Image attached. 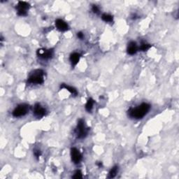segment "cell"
Instances as JSON below:
<instances>
[{"label": "cell", "instance_id": "6da1fadb", "mask_svg": "<svg viewBox=\"0 0 179 179\" xmlns=\"http://www.w3.org/2000/svg\"><path fill=\"white\" fill-rule=\"evenodd\" d=\"M151 109V105L147 103H143L135 108H130L129 111V116L135 119H141L148 113Z\"/></svg>", "mask_w": 179, "mask_h": 179}, {"label": "cell", "instance_id": "7a4b0ae2", "mask_svg": "<svg viewBox=\"0 0 179 179\" xmlns=\"http://www.w3.org/2000/svg\"><path fill=\"white\" fill-rule=\"evenodd\" d=\"M44 73L42 70L37 69L35 70L31 74L29 77L27 82L32 84H41L44 81Z\"/></svg>", "mask_w": 179, "mask_h": 179}, {"label": "cell", "instance_id": "3957f363", "mask_svg": "<svg viewBox=\"0 0 179 179\" xmlns=\"http://www.w3.org/2000/svg\"><path fill=\"white\" fill-rule=\"evenodd\" d=\"M76 136L78 139H83L85 138L87 134V130L85 126V123L83 119H80L78 121L77 128L76 130Z\"/></svg>", "mask_w": 179, "mask_h": 179}, {"label": "cell", "instance_id": "277c9868", "mask_svg": "<svg viewBox=\"0 0 179 179\" xmlns=\"http://www.w3.org/2000/svg\"><path fill=\"white\" fill-rule=\"evenodd\" d=\"M27 112H28V106L26 104H21L15 108L12 114L15 118H18L26 115Z\"/></svg>", "mask_w": 179, "mask_h": 179}, {"label": "cell", "instance_id": "5b68a950", "mask_svg": "<svg viewBox=\"0 0 179 179\" xmlns=\"http://www.w3.org/2000/svg\"><path fill=\"white\" fill-rule=\"evenodd\" d=\"M18 15L20 16H25L27 14V11L30 8V4L26 1H19L17 5Z\"/></svg>", "mask_w": 179, "mask_h": 179}, {"label": "cell", "instance_id": "8992f818", "mask_svg": "<svg viewBox=\"0 0 179 179\" xmlns=\"http://www.w3.org/2000/svg\"><path fill=\"white\" fill-rule=\"evenodd\" d=\"M71 160L75 164H78L82 160V155L80 151L76 148H72L71 149Z\"/></svg>", "mask_w": 179, "mask_h": 179}, {"label": "cell", "instance_id": "52a82bcc", "mask_svg": "<svg viewBox=\"0 0 179 179\" xmlns=\"http://www.w3.org/2000/svg\"><path fill=\"white\" fill-rule=\"evenodd\" d=\"M53 54V49H39L37 51L38 56L43 59H49V58H52Z\"/></svg>", "mask_w": 179, "mask_h": 179}, {"label": "cell", "instance_id": "ba28073f", "mask_svg": "<svg viewBox=\"0 0 179 179\" xmlns=\"http://www.w3.org/2000/svg\"><path fill=\"white\" fill-rule=\"evenodd\" d=\"M34 108V115L38 118H41V117L44 116L46 115V109L44 107H42L39 104H36Z\"/></svg>", "mask_w": 179, "mask_h": 179}, {"label": "cell", "instance_id": "9c48e42d", "mask_svg": "<svg viewBox=\"0 0 179 179\" xmlns=\"http://www.w3.org/2000/svg\"><path fill=\"white\" fill-rule=\"evenodd\" d=\"M56 25L57 28L62 32H65L69 30V25L62 19H57L56 20Z\"/></svg>", "mask_w": 179, "mask_h": 179}, {"label": "cell", "instance_id": "30bf717a", "mask_svg": "<svg viewBox=\"0 0 179 179\" xmlns=\"http://www.w3.org/2000/svg\"><path fill=\"white\" fill-rule=\"evenodd\" d=\"M137 46L135 42L134 41H131L130 44H128V47H127V53L130 55H134L137 52Z\"/></svg>", "mask_w": 179, "mask_h": 179}, {"label": "cell", "instance_id": "8fae6325", "mask_svg": "<svg viewBox=\"0 0 179 179\" xmlns=\"http://www.w3.org/2000/svg\"><path fill=\"white\" fill-rule=\"evenodd\" d=\"M80 55L78 53H74L70 56V61H71L72 66H76L80 60Z\"/></svg>", "mask_w": 179, "mask_h": 179}, {"label": "cell", "instance_id": "7c38bea8", "mask_svg": "<svg viewBox=\"0 0 179 179\" xmlns=\"http://www.w3.org/2000/svg\"><path fill=\"white\" fill-rule=\"evenodd\" d=\"M60 87H61V88L66 89L67 90H68L69 92H71V93L72 94H74V95H77V94H78L76 90L74 87L67 85H66V84H62V85H61V86H60Z\"/></svg>", "mask_w": 179, "mask_h": 179}, {"label": "cell", "instance_id": "4fadbf2b", "mask_svg": "<svg viewBox=\"0 0 179 179\" xmlns=\"http://www.w3.org/2000/svg\"><path fill=\"white\" fill-rule=\"evenodd\" d=\"M118 171V167H117V166L113 167L111 169V171H109V173H108V178H114V177H116Z\"/></svg>", "mask_w": 179, "mask_h": 179}, {"label": "cell", "instance_id": "5bb4252c", "mask_svg": "<svg viewBox=\"0 0 179 179\" xmlns=\"http://www.w3.org/2000/svg\"><path fill=\"white\" fill-rule=\"evenodd\" d=\"M94 103V101L93 99H92V98L89 99L88 100H87V103H86V104H85L86 111H88V112H90L91 111H92V108H93Z\"/></svg>", "mask_w": 179, "mask_h": 179}, {"label": "cell", "instance_id": "9a60e30c", "mask_svg": "<svg viewBox=\"0 0 179 179\" xmlns=\"http://www.w3.org/2000/svg\"><path fill=\"white\" fill-rule=\"evenodd\" d=\"M101 19H102L105 22H111L113 21V16L109 14H106V13H104V14H103L101 15Z\"/></svg>", "mask_w": 179, "mask_h": 179}, {"label": "cell", "instance_id": "2e32d148", "mask_svg": "<svg viewBox=\"0 0 179 179\" xmlns=\"http://www.w3.org/2000/svg\"><path fill=\"white\" fill-rule=\"evenodd\" d=\"M151 47V45H150L148 44H146V43H142V45H141L139 49H140L142 51H148V50Z\"/></svg>", "mask_w": 179, "mask_h": 179}, {"label": "cell", "instance_id": "e0dca14e", "mask_svg": "<svg viewBox=\"0 0 179 179\" xmlns=\"http://www.w3.org/2000/svg\"><path fill=\"white\" fill-rule=\"evenodd\" d=\"M72 178H76V179H80L83 178V176H82V173L81 171H80V170H77V171H76L74 175L72 176Z\"/></svg>", "mask_w": 179, "mask_h": 179}, {"label": "cell", "instance_id": "ac0fdd59", "mask_svg": "<svg viewBox=\"0 0 179 179\" xmlns=\"http://www.w3.org/2000/svg\"><path fill=\"white\" fill-rule=\"evenodd\" d=\"M92 11H93L94 13H98L99 11V9L97 5H93L92 7Z\"/></svg>", "mask_w": 179, "mask_h": 179}, {"label": "cell", "instance_id": "d6986e66", "mask_svg": "<svg viewBox=\"0 0 179 179\" xmlns=\"http://www.w3.org/2000/svg\"><path fill=\"white\" fill-rule=\"evenodd\" d=\"M34 155H35V157H36L37 158H39V157L41 156V151H39V150H34Z\"/></svg>", "mask_w": 179, "mask_h": 179}, {"label": "cell", "instance_id": "ffe728a7", "mask_svg": "<svg viewBox=\"0 0 179 179\" xmlns=\"http://www.w3.org/2000/svg\"><path fill=\"white\" fill-rule=\"evenodd\" d=\"M77 37H78L80 39H83L84 37V35L81 32H78V33H77Z\"/></svg>", "mask_w": 179, "mask_h": 179}, {"label": "cell", "instance_id": "44dd1931", "mask_svg": "<svg viewBox=\"0 0 179 179\" xmlns=\"http://www.w3.org/2000/svg\"><path fill=\"white\" fill-rule=\"evenodd\" d=\"M97 165H98V167H102V163H101V162L97 163Z\"/></svg>", "mask_w": 179, "mask_h": 179}]
</instances>
